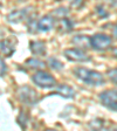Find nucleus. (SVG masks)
I'll return each mask as SVG.
<instances>
[{
  "label": "nucleus",
  "instance_id": "1",
  "mask_svg": "<svg viewBox=\"0 0 117 131\" xmlns=\"http://www.w3.org/2000/svg\"><path fill=\"white\" fill-rule=\"evenodd\" d=\"M74 74H75V76L77 79H80L82 82H84L86 84L98 87V85H103L105 83V80H104L103 75L96 70L79 67V68L74 69Z\"/></svg>",
  "mask_w": 117,
  "mask_h": 131
},
{
  "label": "nucleus",
  "instance_id": "2",
  "mask_svg": "<svg viewBox=\"0 0 117 131\" xmlns=\"http://www.w3.org/2000/svg\"><path fill=\"white\" fill-rule=\"evenodd\" d=\"M33 82L41 88H52L56 84V80L46 71H38L33 75Z\"/></svg>",
  "mask_w": 117,
  "mask_h": 131
},
{
  "label": "nucleus",
  "instance_id": "3",
  "mask_svg": "<svg viewBox=\"0 0 117 131\" xmlns=\"http://www.w3.org/2000/svg\"><path fill=\"white\" fill-rule=\"evenodd\" d=\"M90 46L96 50H105L111 46V38L102 33L95 34L90 38Z\"/></svg>",
  "mask_w": 117,
  "mask_h": 131
},
{
  "label": "nucleus",
  "instance_id": "4",
  "mask_svg": "<svg viewBox=\"0 0 117 131\" xmlns=\"http://www.w3.org/2000/svg\"><path fill=\"white\" fill-rule=\"evenodd\" d=\"M100 101L105 108L112 111H117V91L116 90H105L100 94Z\"/></svg>",
  "mask_w": 117,
  "mask_h": 131
},
{
  "label": "nucleus",
  "instance_id": "5",
  "mask_svg": "<svg viewBox=\"0 0 117 131\" xmlns=\"http://www.w3.org/2000/svg\"><path fill=\"white\" fill-rule=\"evenodd\" d=\"M63 54H65V56L67 57L68 60L74 61V62H88V61L91 60V57H90L87 53L79 48L66 49Z\"/></svg>",
  "mask_w": 117,
  "mask_h": 131
},
{
  "label": "nucleus",
  "instance_id": "6",
  "mask_svg": "<svg viewBox=\"0 0 117 131\" xmlns=\"http://www.w3.org/2000/svg\"><path fill=\"white\" fill-rule=\"evenodd\" d=\"M19 98L27 104H34L38 102V94L29 87H22L19 90Z\"/></svg>",
  "mask_w": 117,
  "mask_h": 131
},
{
  "label": "nucleus",
  "instance_id": "7",
  "mask_svg": "<svg viewBox=\"0 0 117 131\" xmlns=\"http://www.w3.org/2000/svg\"><path fill=\"white\" fill-rule=\"evenodd\" d=\"M29 16V12H28V8H24V9H16L13 11L11 14H8L7 19L9 22L12 24H20V22L25 21Z\"/></svg>",
  "mask_w": 117,
  "mask_h": 131
},
{
  "label": "nucleus",
  "instance_id": "8",
  "mask_svg": "<svg viewBox=\"0 0 117 131\" xmlns=\"http://www.w3.org/2000/svg\"><path fill=\"white\" fill-rule=\"evenodd\" d=\"M53 26H54V19L52 16L46 15L39 20V22L36 24V29L40 32H48L53 28Z\"/></svg>",
  "mask_w": 117,
  "mask_h": 131
},
{
  "label": "nucleus",
  "instance_id": "9",
  "mask_svg": "<svg viewBox=\"0 0 117 131\" xmlns=\"http://www.w3.org/2000/svg\"><path fill=\"white\" fill-rule=\"evenodd\" d=\"M55 93H57L59 95H61L62 97H66V98H71L75 96V90L67 84L59 85V87L56 88V91H55Z\"/></svg>",
  "mask_w": 117,
  "mask_h": 131
},
{
  "label": "nucleus",
  "instance_id": "10",
  "mask_svg": "<svg viewBox=\"0 0 117 131\" xmlns=\"http://www.w3.org/2000/svg\"><path fill=\"white\" fill-rule=\"evenodd\" d=\"M30 50L33 54L44 55L46 53V46L44 41H32L30 42Z\"/></svg>",
  "mask_w": 117,
  "mask_h": 131
},
{
  "label": "nucleus",
  "instance_id": "11",
  "mask_svg": "<svg viewBox=\"0 0 117 131\" xmlns=\"http://www.w3.org/2000/svg\"><path fill=\"white\" fill-rule=\"evenodd\" d=\"M0 52L5 56H12L14 53V46L8 40H4L0 42Z\"/></svg>",
  "mask_w": 117,
  "mask_h": 131
},
{
  "label": "nucleus",
  "instance_id": "12",
  "mask_svg": "<svg viewBox=\"0 0 117 131\" xmlns=\"http://www.w3.org/2000/svg\"><path fill=\"white\" fill-rule=\"evenodd\" d=\"M73 42L79 47L87 48L90 46V38H87L86 35H76L73 39Z\"/></svg>",
  "mask_w": 117,
  "mask_h": 131
},
{
  "label": "nucleus",
  "instance_id": "13",
  "mask_svg": "<svg viewBox=\"0 0 117 131\" xmlns=\"http://www.w3.org/2000/svg\"><path fill=\"white\" fill-rule=\"evenodd\" d=\"M59 28H60L61 32H70V30L73 29V22H71L68 18L63 16V19L60 20Z\"/></svg>",
  "mask_w": 117,
  "mask_h": 131
},
{
  "label": "nucleus",
  "instance_id": "14",
  "mask_svg": "<svg viewBox=\"0 0 117 131\" xmlns=\"http://www.w3.org/2000/svg\"><path fill=\"white\" fill-rule=\"evenodd\" d=\"M27 66L35 69H42L45 67V63L40 60H36V59H30V60L27 61Z\"/></svg>",
  "mask_w": 117,
  "mask_h": 131
},
{
  "label": "nucleus",
  "instance_id": "15",
  "mask_svg": "<svg viewBox=\"0 0 117 131\" xmlns=\"http://www.w3.org/2000/svg\"><path fill=\"white\" fill-rule=\"evenodd\" d=\"M48 64H49V67H52L53 69H56V70L63 68V64L59 60H56V59H49V60H48Z\"/></svg>",
  "mask_w": 117,
  "mask_h": 131
},
{
  "label": "nucleus",
  "instance_id": "16",
  "mask_svg": "<svg viewBox=\"0 0 117 131\" xmlns=\"http://www.w3.org/2000/svg\"><path fill=\"white\" fill-rule=\"evenodd\" d=\"M108 74V77L110 79V81L115 84H117V68H112V69H109L107 71Z\"/></svg>",
  "mask_w": 117,
  "mask_h": 131
},
{
  "label": "nucleus",
  "instance_id": "17",
  "mask_svg": "<svg viewBox=\"0 0 117 131\" xmlns=\"http://www.w3.org/2000/svg\"><path fill=\"white\" fill-rule=\"evenodd\" d=\"M6 71V64L3 61V59H0V76H3Z\"/></svg>",
  "mask_w": 117,
  "mask_h": 131
},
{
  "label": "nucleus",
  "instance_id": "18",
  "mask_svg": "<svg viewBox=\"0 0 117 131\" xmlns=\"http://www.w3.org/2000/svg\"><path fill=\"white\" fill-rule=\"evenodd\" d=\"M112 33H114V36L117 39V26H115V28H114V30H112Z\"/></svg>",
  "mask_w": 117,
  "mask_h": 131
},
{
  "label": "nucleus",
  "instance_id": "19",
  "mask_svg": "<svg viewBox=\"0 0 117 131\" xmlns=\"http://www.w3.org/2000/svg\"><path fill=\"white\" fill-rule=\"evenodd\" d=\"M112 54H114V56H116V57H117V48H116V49H114V52H112Z\"/></svg>",
  "mask_w": 117,
  "mask_h": 131
},
{
  "label": "nucleus",
  "instance_id": "20",
  "mask_svg": "<svg viewBox=\"0 0 117 131\" xmlns=\"http://www.w3.org/2000/svg\"><path fill=\"white\" fill-rule=\"evenodd\" d=\"M0 4H1V0H0Z\"/></svg>",
  "mask_w": 117,
  "mask_h": 131
}]
</instances>
